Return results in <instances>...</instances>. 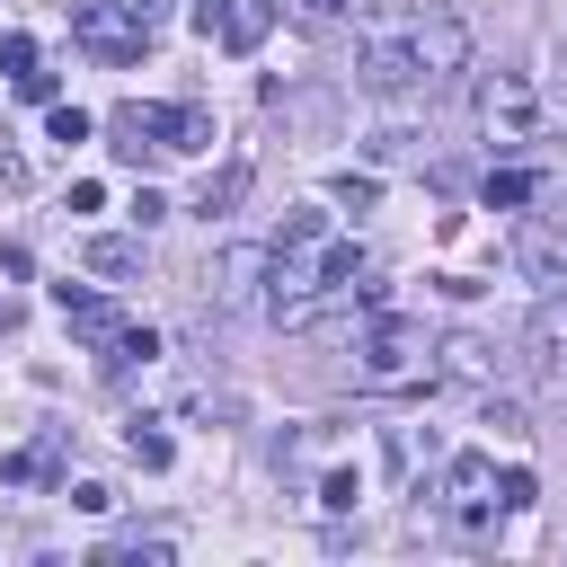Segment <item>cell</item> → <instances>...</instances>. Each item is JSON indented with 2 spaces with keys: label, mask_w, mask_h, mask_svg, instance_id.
Wrapping results in <instances>:
<instances>
[{
  "label": "cell",
  "mask_w": 567,
  "mask_h": 567,
  "mask_svg": "<svg viewBox=\"0 0 567 567\" xmlns=\"http://www.w3.org/2000/svg\"><path fill=\"white\" fill-rule=\"evenodd\" d=\"M354 80L381 89V97L425 89V71H416V53H408V27H363V44H354Z\"/></svg>",
  "instance_id": "cell-5"
},
{
  "label": "cell",
  "mask_w": 567,
  "mask_h": 567,
  "mask_svg": "<svg viewBox=\"0 0 567 567\" xmlns=\"http://www.w3.org/2000/svg\"><path fill=\"white\" fill-rule=\"evenodd\" d=\"M124 452H133V461H142V470H168V461H177V443H168V434H159V425H151V416H142V425H133V434H124Z\"/></svg>",
  "instance_id": "cell-17"
},
{
  "label": "cell",
  "mask_w": 567,
  "mask_h": 567,
  "mask_svg": "<svg viewBox=\"0 0 567 567\" xmlns=\"http://www.w3.org/2000/svg\"><path fill=\"white\" fill-rule=\"evenodd\" d=\"M239 195H248V168H221V177H204V195H195V213L213 221V213H230Z\"/></svg>",
  "instance_id": "cell-14"
},
{
  "label": "cell",
  "mask_w": 567,
  "mask_h": 567,
  "mask_svg": "<svg viewBox=\"0 0 567 567\" xmlns=\"http://www.w3.org/2000/svg\"><path fill=\"white\" fill-rule=\"evenodd\" d=\"M532 195H540L532 168H487V177H478V204H487V213H523Z\"/></svg>",
  "instance_id": "cell-13"
},
{
  "label": "cell",
  "mask_w": 567,
  "mask_h": 567,
  "mask_svg": "<svg viewBox=\"0 0 567 567\" xmlns=\"http://www.w3.org/2000/svg\"><path fill=\"white\" fill-rule=\"evenodd\" d=\"M523 381H532L540 399L567 390V301L532 310V328H523Z\"/></svg>",
  "instance_id": "cell-8"
},
{
  "label": "cell",
  "mask_w": 567,
  "mask_h": 567,
  "mask_svg": "<svg viewBox=\"0 0 567 567\" xmlns=\"http://www.w3.org/2000/svg\"><path fill=\"white\" fill-rule=\"evenodd\" d=\"M133 363H159V328H115V372H133Z\"/></svg>",
  "instance_id": "cell-16"
},
{
  "label": "cell",
  "mask_w": 567,
  "mask_h": 567,
  "mask_svg": "<svg viewBox=\"0 0 567 567\" xmlns=\"http://www.w3.org/2000/svg\"><path fill=\"white\" fill-rule=\"evenodd\" d=\"M106 567H168V540H106Z\"/></svg>",
  "instance_id": "cell-19"
},
{
  "label": "cell",
  "mask_w": 567,
  "mask_h": 567,
  "mask_svg": "<svg viewBox=\"0 0 567 567\" xmlns=\"http://www.w3.org/2000/svg\"><path fill=\"white\" fill-rule=\"evenodd\" d=\"M80 266H89V275H115V284H124V275H142V239H124V230H97V239L80 248Z\"/></svg>",
  "instance_id": "cell-12"
},
{
  "label": "cell",
  "mask_w": 567,
  "mask_h": 567,
  "mask_svg": "<svg viewBox=\"0 0 567 567\" xmlns=\"http://www.w3.org/2000/svg\"><path fill=\"white\" fill-rule=\"evenodd\" d=\"M354 354H363V363H354L363 390H434V346H425V319H408V310H381V301H372Z\"/></svg>",
  "instance_id": "cell-1"
},
{
  "label": "cell",
  "mask_w": 567,
  "mask_h": 567,
  "mask_svg": "<svg viewBox=\"0 0 567 567\" xmlns=\"http://www.w3.org/2000/svg\"><path fill=\"white\" fill-rule=\"evenodd\" d=\"M44 142H62V151L89 142V115H80V106H53V115H44Z\"/></svg>",
  "instance_id": "cell-21"
},
{
  "label": "cell",
  "mask_w": 567,
  "mask_h": 567,
  "mask_svg": "<svg viewBox=\"0 0 567 567\" xmlns=\"http://www.w3.org/2000/svg\"><path fill=\"white\" fill-rule=\"evenodd\" d=\"M514 275L540 284L549 301H567V221H558V213H532V221L514 230Z\"/></svg>",
  "instance_id": "cell-4"
},
{
  "label": "cell",
  "mask_w": 567,
  "mask_h": 567,
  "mask_svg": "<svg viewBox=\"0 0 567 567\" xmlns=\"http://www.w3.org/2000/svg\"><path fill=\"white\" fill-rule=\"evenodd\" d=\"M97 204H106V186H97V177H71V195H62V213H97Z\"/></svg>",
  "instance_id": "cell-25"
},
{
  "label": "cell",
  "mask_w": 567,
  "mask_h": 567,
  "mask_svg": "<svg viewBox=\"0 0 567 567\" xmlns=\"http://www.w3.org/2000/svg\"><path fill=\"white\" fill-rule=\"evenodd\" d=\"M195 35L221 53H257L275 35V0H195Z\"/></svg>",
  "instance_id": "cell-6"
},
{
  "label": "cell",
  "mask_w": 567,
  "mask_h": 567,
  "mask_svg": "<svg viewBox=\"0 0 567 567\" xmlns=\"http://www.w3.org/2000/svg\"><path fill=\"white\" fill-rule=\"evenodd\" d=\"M487 425H496V434H532V416H523V399H496V390H487Z\"/></svg>",
  "instance_id": "cell-22"
},
{
  "label": "cell",
  "mask_w": 567,
  "mask_h": 567,
  "mask_svg": "<svg viewBox=\"0 0 567 567\" xmlns=\"http://www.w3.org/2000/svg\"><path fill=\"white\" fill-rule=\"evenodd\" d=\"M124 213H133V230H151V221H159V213H168V195H151V186H142V195H133V204H124Z\"/></svg>",
  "instance_id": "cell-26"
},
{
  "label": "cell",
  "mask_w": 567,
  "mask_h": 567,
  "mask_svg": "<svg viewBox=\"0 0 567 567\" xmlns=\"http://www.w3.org/2000/svg\"><path fill=\"white\" fill-rule=\"evenodd\" d=\"M328 195H337V204H354V213H363V204H372V195H381V177H354V168H346V177H337V186H328Z\"/></svg>",
  "instance_id": "cell-23"
},
{
  "label": "cell",
  "mask_w": 567,
  "mask_h": 567,
  "mask_svg": "<svg viewBox=\"0 0 567 567\" xmlns=\"http://www.w3.org/2000/svg\"><path fill=\"white\" fill-rule=\"evenodd\" d=\"M62 319H71L89 346H115V328H124V310H115L106 292H80V284H62Z\"/></svg>",
  "instance_id": "cell-11"
},
{
  "label": "cell",
  "mask_w": 567,
  "mask_h": 567,
  "mask_svg": "<svg viewBox=\"0 0 567 567\" xmlns=\"http://www.w3.org/2000/svg\"><path fill=\"white\" fill-rule=\"evenodd\" d=\"M319 239H328V213H319V204L284 213V230H275V248H319Z\"/></svg>",
  "instance_id": "cell-15"
},
{
  "label": "cell",
  "mask_w": 567,
  "mask_h": 567,
  "mask_svg": "<svg viewBox=\"0 0 567 567\" xmlns=\"http://www.w3.org/2000/svg\"><path fill=\"white\" fill-rule=\"evenodd\" d=\"M496 372H505V354H496L487 337H470V328H452V337L434 346V381H461V390H496Z\"/></svg>",
  "instance_id": "cell-9"
},
{
  "label": "cell",
  "mask_w": 567,
  "mask_h": 567,
  "mask_svg": "<svg viewBox=\"0 0 567 567\" xmlns=\"http://www.w3.org/2000/svg\"><path fill=\"white\" fill-rule=\"evenodd\" d=\"M408 53H416V71H425V89H434V80L470 71V27H461L452 9H425V18H408Z\"/></svg>",
  "instance_id": "cell-7"
},
{
  "label": "cell",
  "mask_w": 567,
  "mask_h": 567,
  "mask_svg": "<svg viewBox=\"0 0 567 567\" xmlns=\"http://www.w3.org/2000/svg\"><path fill=\"white\" fill-rule=\"evenodd\" d=\"M0 71H9V80L35 71V35H0Z\"/></svg>",
  "instance_id": "cell-24"
},
{
  "label": "cell",
  "mask_w": 567,
  "mask_h": 567,
  "mask_svg": "<svg viewBox=\"0 0 567 567\" xmlns=\"http://www.w3.org/2000/svg\"><path fill=\"white\" fill-rule=\"evenodd\" d=\"M71 505H80V514H106V505H115V487H97V478H80V487H71Z\"/></svg>",
  "instance_id": "cell-27"
},
{
  "label": "cell",
  "mask_w": 567,
  "mask_h": 567,
  "mask_svg": "<svg viewBox=\"0 0 567 567\" xmlns=\"http://www.w3.org/2000/svg\"><path fill=\"white\" fill-rule=\"evenodd\" d=\"M266 275H275V248H221L213 301H221V310H248V301H266Z\"/></svg>",
  "instance_id": "cell-10"
},
{
  "label": "cell",
  "mask_w": 567,
  "mask_h": 567,
  "mask_svg": "<svg viewBox=\"0 0 567 567\" xmlns=\"http://www.w3.org/2000/svg\"><path fill=\"white\" fill-rule=\"evenodd\" d=\"M496 505H505V514L540 505V478H532V470H505V478H496Z\"/></svg>",
  "instance_id": "cell-20"
},
{
  "label": "cell",
  "mask_w": 567,
  "mask_h": 567,
  "mask_svg": "<svg viewBox=\"0 0 567 567\" xmlns=\"http://www.w3.org/2000/svg\"><path fill=\"white\" fill-rule=\"evenodd\" d=\"M319 505H328V514H354V505H363V470H328V478H319Z\"/></svg>",
  "instance_id": "cell-18"
},
{
  "label": "cell",
  "mask_w": 567,
  "mask_h": 567,
  "mask_svg": "<svg viewBox=\"0 0 567 567\" xmlns=\"http://www.w3.org/2000/svg\"><path fill=\"white\" fill-rule=\"evenodd\" d=\"M71 35L97 53V62H142V18H133V0H80L71 9Z\"/></svg>",
  "instance_id": "cell-3"
},
{
  "label": "cell",
  "mask_w": 567,
  "mask_h": 567,
  "mask_svg": "<svg viewBox=\"0 0 567 567\" xmlns=\"http://www.w3.org/2000/svg\"><path fill=\"white\" fill-rule=\"evenodd\" d=\"M416 496H425V505H416V523H425V514H443V532H461V540L496 532V514H505V505H496V470H487L478 452H452V461H443V487H425V478H416Z\"/></svg>",
  "instance_id": "cell-2"
}]
</instances>
